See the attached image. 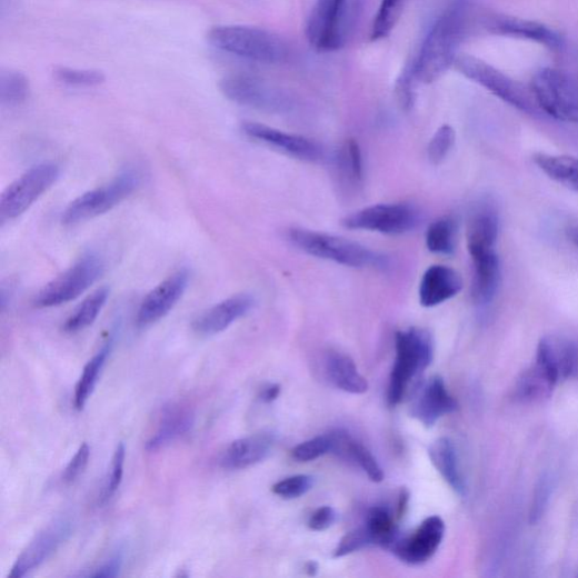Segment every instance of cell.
Wrapping results in <instances>:
<instances>
[{
    "mask_svg": "<svg viewBox=\"0 0 578 578\" xmlns=\"http://www.w3.org/2000/svg\"><path fill=\"white\" fill-rule=\"evenodd\" d=\"M470 24V3L468 0H456L431 26L417 54L406 66L401 76L416 87L429 86L440 80L448 69L455 66Z\"/></svg>",
    "mask_w": 578,
    "mask_h": 578,
    "instance_id": "cell-1",
    "label": "cell"
},
{
    "mask_svg": "<svg viewBox=\"0 0 578 578\" xmlns=\"http://www.w3.org/2000/svg\"><path fill=\"white\" fill-rule=\"evenodd\" d=\"M209 42L232 56L263 64L286 61L289 50L276 33L248 26H220L208 33Z\"/></svg>",
    "mask_w": 578,
    "mask_h": 578,
    "instance_id": "cell-2",
    "label": "cell"
},
{
    "mask_svg": "<svg viewBox=\"0 0 578 578\" xmlns=\"http://www.w3.org/2000/svg\"><path fill=\"white\" fill-rule=\"evenodd\" d=\"M288 241L301 251L319 259L350 268H385L387 257L357 242L305 229L287 232Z\"/></svg>",
    "mask_w": 578,
    "mask_h": 578,
    "instance_id": "cell-3",
    "label": "cell"
},
{
    "mask_svg": "<svg viewBox=\"0 0 578 578\" xmlns=\"http://www.w3.org/2000/svg\"><path fill=\"white\" fill-rule=\"evenodd\" d=\"M432 358L434 340L427 330L409 328L397 333L396 360L388 391L390 406L402 400L410 382L430 366Z\"/></svg>",
    "mask_w": 578,
    "mask_h": 578,
    "instance_id": "cell-4",
    "label": "cell"
},
{
    "mask_svg": "<svg viewBox=\"0 0 578 578\" xmlns=\"http://www.w3.org/2000/svg\"><path fill=\"white\" fill-rule=\"evenodd\" d=\"M141 177L138 169L128 168L109 183L72 200L62 212V225L77 226L110 211L138 189Z\"/></svg>",
    "mask_w": 578,
    "mask_h": 578,
    "instance_id": "cell-5",
    "label": "cell"
},
{
    "mask_svg": "<svg viewBox=\"0 0 578 578\" xmlns=\"http://www.w3.org/2000/svg\"><path fill=\"white\" fill-rule=\"evenodd\" d=\"M455 67L461 76L518 110L530 114L541 111L530 88L502 74L486 61L469 54H459Z\"/></svg>",
    "mask_w": 578,
    "mask_h": 578,
    "instance_id": "cell-6",
    "label": "cell"
},
{
    "mask_svg": "<svg viewBox=\"0 0 578 578\" xmlns=\"http://www.w3.org/2000/svg\"><path fill=\"white\" fill-rule=\"evenodd\" d=\"M530 89L546 114L578 122V78L558 69L542 68L536 72Z\"/></svg>",
    "mask_w": 578,
    "mask_h": 578,
    "instance_id": "cell-7",
    "label": "cell"
},
{
    "mask_svg": "<svg viewBox=\"0 0 578 578\" xmlns=\"http://www.w3.org/2000/svg\"><path fill=\"white\" fill-rule=\"evenodd\" d=\"M103 272V259L97 253H87L48 282L37 295L34 306L39 309H48L74 301L84 295Z\"/></svg>",
    "mask_w": 578,
    "mask_h": 578,
    "instance_id": "cell-8",
    "label": "cell"
},
{
    "mask_svg": "<svg viewBox=\"0 0 578 578\" xmlns=\"http://www.w3.org/2000/svg\"><path fill=\"white\" fill-rule=\"evenodd\" d=\"M220 89L230 101L267 113H285L293 108V98L283 89L257 77L231 76Z\"/></svg>",
    "mask_w": 578,
    "mask_h": 578,
    "instance_id": "cell-9",
    "label": "cell"
},
{
    "mask_svg": "<svg viewBox=\"0 0 578 578\" xmlns=\"http://www.w3.org/2000/svg\"><path fill=\"white\" fill-rule=\"evenodd\" d=\"M60 168L52 162L38 165L11 183L0 196V222L18 219L59 179Z\"/></svg>",
    "mask_w": 578,
    "mask_h": 578,
    "instance_id": "cell-10",
    "label": "cell"
},
{
    "mask_svg": "<svg viewBox=\"0 0 578 578\" xmlns=\"http://www.w3.org/2000/svg\"><path fill=\"white\" fill-rule=\"evenodd\" d=\"M420 222L419 210L409 203H379L352 212L342 220L349 230L401 236L415 230Z\"/></svg>",
    "mask_w": 578,
    "mask_h": 578,
    "instance_id": "cell-11",
    "label": "cell"
},
{
    "mask_svg": "<svg viewBox=\"0 0 578 578\" xmlns=\"http://www.w3.org/2000/svg\"><path fill=\"white\" fill-rule=\"evenodd\" d=\"M347 7L348 0H317L306 28L311 47L327 52L343 44Z\"/></svg>",
    "mask_w": 578,
    "mask_h": 578,
    "instance_id": "cell-12",
    "label": "cell"
},
{
    "mask_svg": "<svg viewBox=\"0 0 578 578\" xmlns=\"http://www.w3.org/2000/svg\"><path fill=\"white\" fill-rule=\"evenodd\" d=\"M242 130L251 139L260 141L267 144V147L297 160L318 163L326 157L320 143L303 136L287 133L251 121L245 122Z\"/></svg>",
    "mask_w": 578,
    "mask_h": 578,
    "instance_id": "cell-13",
    "label": "cell"
},
{
    "mask_svg": "<svg viewBox=\"0 0 578 578\" xmlns=\"http://www.w3.org/2000/svg\"><path fill=\"white\" fill-rule=\"evenodd\" d=\"M188 283L189 271L181 269L152 289L138 310V327H149L169 315L183 297Z\"/></svg>",
    "mask_w": 578,
    "mask_h": 578,
    "instance_id": "cell-14",
    "label": "cell"
},
{
    "mask_svg": "<svg viewBox=\"0 0 578 578\" xmlns=\"http://www.w3.org/2000/svg\"><path fill=\"white\" fill-rule=\"evenodd\" d=\"M71 524L60 519L40 531L17 559L10 578H22L48 560L70 537Z\"/></svg>",
    "mask_w": 578,
    "mask_h": 578,
    "instance_id": "cell-15",
    "label": "cell"
},
{
    "mask_svg": "<svg viewBox=\"0 0 578 578\" xmlns=\"http://www.w3.org/2000/svg\"><path fill=\"white\" fill-rule=\"evenodd\" d=\"M445 534V521L437 516L430 517L411 536L399 537L390 551L401 561L419 565L429 560L438 551Z\"/></svg>",
    "mask_w": 578,
    "mask_h": 578,
    "instance_id": "cell-16",
    "label": "cell"
},
{
    "mask_svg": "<svg viewBox=\"0 0 578 578\" xmlns=\"http://www.w3.org/2000/svg\"><path fill=\"white\" fill-rule=\"evenodd\" d=\"M482 27L492 34L529 40L551 50H560L565 40L549 27L524 19L490 16L482 19Z\"/></svg>",
    "mask_w": 578,
    "mask_h": 578,
    "instance_id": "cell-17",
    "label": "cell"
},
{
    "mask_svg": "<svg viewBox=\"0 0 578 578\" xmlns=\"http://www.w3.org/2000/svg\"><path fill=\"white\" fill-rule=\"evenodd\" d=\"M457 409L458 402L450 395L445 380L434 377L420 388L411 406V415L426 427H431Z\"/></svg>",
    "mask_w": 578,
    "mask_h": 578,
    "instance_id": "cell-18",
    "label": "cell"
},
{
    "mask_svg": "<svg viewBox=\"0 0 578 578\" xmlns=\"http://www.w3.org/2000/svg\"><path fill=\"white\" fill-rule=\"evenodd\" d=\"M255 305V298L249 295L233 296L205 311L195 320L192 328L200 336L219 335L246 317Z\"/></svg>",
    "mask_w": 578,
    "mask_h": 578,
    "instance_id": "cell-19",
    "label": "cell"
},
{
    "mask_svg": "<svg viewBox=\"0 0 578 578\" xmlns=\"http://www.w3.org/2000/svg\"><path fill=\"white\" fill-rule=\"evenodd\" d=\"M464 287L460 273L451 267H429L419 285V302L423 308H436L456 298Z\"/></svg>",
    "mask_w": 578,
    "mask_h": 578,
    "instance_id": "cell-20",
    "label": "cell"
},
{
    "mask_svg": "<svg viewBox=\"0 0 578 578\" xmlns=\"http://www.w3.org/2000/svg\"><path fill=\"white\" fill-rule=\"evenodd\" d=\"M498 233V211L491 202H480L470 213L467 228V245L470 256L496 251Z\"/></svg>",
    "mask_w": 578,
    "mask_h": 578,
    "instance_id": "cell-21",
    "label": "cell"
},
{
    "mask_svg": "<svg viewBox=\"0 0 578 578\" xmlns=\"http://www.w3.org/2000/svg\"><path fill=\"white\" fill-rule=\"evenodd\" d=\"M195 423V412L182 402H171L162 410L158 427L147 444L149 451H158L187 436Z\"/></svg>",
    "mask_w": 578,
    "mask_h": 578,
    "instance_id": "cell-22",
    "label": "cell"
},
{
    "mask_svg": "<svg viewBox=\"0 0 578 578\" xmlns=\"http://www.w3.org/2000/svg\"><path fill=\"white\" fill-rule=\"evenodd\" d=\"M273 442L270 434H256L237 440L223 454L221 465L229 470L250 468L268 458Z\"/></svg>",
    "mask_w": 578,
    "mask_h": 578,
    "instance_id": "cell-23",
    "label": "cell"
},
{
    "mask_svg": "<svg viewBox=\"0 0 578 578\" xmlns=\"http://www.w3.org/2000/svg\"><path fill=\"white\" fill-rule=\"evenodd\" d=\"M474 275L471 299L476 306L489 305L496 297L500 283V262L496 251L471 257Z\"/></svg>",
    "mask_w": 578,
    "mask_h": 578,
    "instance_id": "cell-24",
    "label": "cell"
},
{
    "mask_svg": "<svg viewBox=\"0 0 578 578\" xmlns=\"http://www.w3.org/2000/svg\"><path fill=\"white\" fill-rule=\"evenodd\" d=\"M326 372L333 386L345 392L363 395L369 390L367 379L358 372L355 361L347 355L330 352L326 358Z\"/></svg>",
    "mask_w": 578,
    "mask_h": 578,
    "instance_id": "cell-25",
    "label": "cell"
},
{
    "mask_svg": "<svg viewBox=\"0 0 578 578\" xmlns=\"http://www.w3.org/2000/svg\"><path fill=\"white\" fill-rule=\"evenodd\" d=\"M428 455L432 466L437 468L451 488L464 496L466 484L454 442L450 439L441 438L430 446Z\"/></svg>",
    "mask_w": 578,
    "mask_h": 578,
    "instance_id": "cell-26",
    "label": "cell"
},
{
    "mask_svg": "<svg viewBox=\"0 0 578 578\" xmlns=\"http://www.w3.org/2000/svg\"><path fill=\"white\" fill-rule=\"evenodd\" d=\"M335 167L340 181L349 188H358L365 179L363 155L356 140H347L338 150Z\"/></svg>",
    "mask_w": 578,
    "mask_h": 578,
    "instance_id": "cell-27",
    "label": "cell"
},
{
    "mask_svg": "<svg viewBox=\"0 0 578 578\" xmlns=\"http://www.w3.org/2000/svg\"><path fill=\"white\" fill-rule=\"evenodd\" d=\"M538 168L555 182L578 192V159L568 156H535Z\"/></svg>",
    "mask_w": 578,
    "mask_h": 578,
    "instance_id": "cell-28",
    "label": "cell"
},
{
    "mask_svg": "<svg viewBox=\"0 0 578 578\" xmlns=\"http://www.w3.org/2000/svg\"><path fill=\"white\" fill-rule=\"evenodd\" d=\"M109 296L110 291L108 287L99 288L98 291L88 297L67 319L63 325V331L67 333H77L92 326L103 310Z\"/></svg>",
    "mask_w": 578,
    "mask_h": 578,
    "instance_id": "cell-29",
    "label": "cell"
},
{
    "mask_svg": "<svg viewBox=\"0 0 578 578\" xmlns=\"http://www.w3.org/2000/svg\"><path fill=\"white\" fill-rule=\"evenodd\" d=\"M457 220L452 216H445L428 227L426 246L431 253L451 256L457 248Z\"/></svg>",
    "mask_w": 578,
    "mask_h": 578,
    "instance_id": "cell-30",
    "label": "cell"
},
{
    "mask_svg": "<svg viewBox=\"0 0 578 578\" xmlns=\"http://www.w3.org/2000/svg\"><path fill=\"white\" fill-rule=\"evenodd\" d=\"M112 340L107 345L89 361L86 366L83 375L77 386L76 390V408L83 410L89 399L91 398L100 375L104 368L106 361L111 352Z\"/></svg>",
    "mask_w": 578,
    "mask_h": 578,
    "instance_id": "cell-31",
    "label": "cell"
},
{
    "mask_svg": "<svg viewBox=\"0 0 578 578\" xmlns=\"http://www.w3.org/2000/svg\"><path fill=\"white\" fill-rule=\"evenodd\" d=\"M366 527L372 537L373 544L388 550H391L400 537L393 516L386 506H376L369 512Z\"/></svg>",
    "mask_w": 578,
    "mask_h": 578,
    "instance_id": "cell-32",
    "label": "cell"
},
{
    "mask_svg": "<svg viewBox=\"0 0 578 578\" xmlns=\"http://www.w3.org/2000/svg\"><path fill=\"white\" fill-rule=\"evenodd\" d=\"M556 386L544 371L535 367L525 371L516 385V396L527 402H534L548 398Z\"/></svg>",
    "mask_w": 578,
    "mask_h": 578,
    "instance_id": "cell-33",
    "label": "cell"
},
{
    "mask_svg": "<svg viewBox=\"0 0 578 578\" xmlns=\"http://www.w3.org/2000/svg\"><path fill=\"white\" fill-rule=\"evenodd\" d=\"M30 92V82L23 72L12 69L0 72V102L3 106H21L29 99Z\"/></svg>",
    "mask_w": 578,
    "mask_h": 578,
    "instance_id": "cell-34",
    "label": "cell"
},
{
    "mask_svg": "<svg viewBox=\"0 0 578 578\" xmlns=\"http://www.w3.org/2000/svg\"><path fill=\"white\" fill-rule=\"evenodd\" d=\"M408 0H381L371 29V40L379 41L391 34L397 27Z\"/></svg>",
    "mask_w": 578,
    "mask_h": 578,
    "instance_id": "cell-35",
    "label": "cell"
},
{
    "mask_svg": "<svg viewBox=\"0 0 578 578\" xmlns=\"http://www.w3.org/2000/svg\"><path fill=\"white\" fill-rule=\"evenodd\" d=\"M53 76L60 83L76 88H94L106 81V76L98 69L57 67Z\"/></svg>",
    "mask_w": 578,
    "mask_h": 578,
    "instance_id": "cell-36",
    "label": "cell"
},
{
    "mask_svg": "<svg viewBox=\"0 0 578 578\" xmlns=\"http://www.w3.org/2000/svg\"><path fill=\"white\" fill-rule=\"evenodd\" d=\"M343 459L356 462L373 482H381L385 479V472L371 451L363 445L349 441Z\"/></svg>",
    "mask_w": 578,
    "mask_h": 578,
    "instance_id": "cell-37",
    "label": "cell"
},
{
    "mask_svg": "<svg viewBox=\"0 0 578 578\" xmlns=\"http://www.w3.org/2000/svg\"><path fill=\"white\" fill-rule=\"evenodd\" d=\"M456 142V131L449 124L440 127L428 143V159L434 166L441 165L450 155Z\"/></svg>",
    "mask_w": 578,
    "mask_h": 578,
    "instance_id": "cell-38",
    "label": "cell"
},
{
    "mask_svg": "<svg viewBox=\"0 0 578 578\" xmlns=\"http://www.w3.org/2000/svg\"><path fill=\"white\" fill-rule=\"evenodd\" d=\"M126 459V448L123 444H120L112 457L110 470L108 477L106 479L102 492L100 495V502H108L116 491L119 489L122 477H123V466Z\"/></svg>",
    "mask_w": 578,
    "mask_h": 578,
    "instance_id": "cell-39",
    "label": "cell"
},
{
    "mask_svg": "<svg viewBox=\"0 0 578 578\" xmlns=\"http://www.w3.org/2000/svg\"><path fill=\"white\" fill-rule=\"evenodd\" d=\"M315 478L308 475L288 477L272 486V492L285 499H296L312 489Z\"/></svg>",
    "mask_w": 578,
    "mask_h": 578,
    "instance_id": "cell-40",
    "label": "cell"
},
{
    "mask_svg": "<svg viewBox=\"0 0 578 578\" xmlns=\"http://www.w3.org/2000/svg\"><path fill=\"white\" fill-rule=\"evenodd\" d=\"M331 449L332 441L329 434V436L318 437L299 445L293 449L292 456L300 462H310L331 452Z\"/></svg>",
    "mask_w": 578,
    "mask_h": 578,
    "instance_id": "cell-41",
    "label": "cell"
},
{
    "mask_svg": "<svg viewBox=\"0 0 578 578\" xmlns=\"http://www.w3.org/2000/svg\"><path fill=\"white\" fill-rule=\"evenodd\" d=\"M372 537L367 527L355 529L347 534L335 550L333 557L340 558L372 546Z\"/></svg>",
    "mask_w": 578,
    "mask_h": 578,
    "instance_id": "cell-42",
    "label": "cell"
},
{
    "mask_svg": "<svg viewBox=\"0 0 578 578\" xmlns=\"http://www.w3.org/2000/svg\"><path fill=\"white\" fill-rule=\"evenodd\" d=\"M90 457L91 449L88 444H83L66 467L62 474V481L66 485H70L79 480L89 466Z\"/></svg>",
    "mask_w": 578,
    "mask_h": 578,
    "instance_id": "cell-43",
    "label": "cell"
},
{
    "mask_svg": "<svg viewBox=\"0 0 578 578\" xmlns=\"http://www.w3.org/2000/svg\"><path fill=\"white\" fill-rule=\"evenodd\" d=\"M551 495V484L547 476H544L536 488L531 506L530 522L536 525L544 517Z\"/></svg>",
    "mask_w": 578,
    "mask_h": 578,
    "instance_id": "cell-44",
    "label": "cell"
},
{
    "mask_svg": "<svg viewBox=\"0 0 578 578\" xmlns=\"http://www.w3.org/2000/svg\"><path fill=\"white\" fill-rule=\"evenodd\" d=\"M336 520V511L330 506H323L311 516L308 525L313 531H325L332 527Z\"/></svg>",
    "mask_w": 578,
    "mask_h": 578,
    "instance_id": "cell-45",
    "label": "cell"
},
{
    "mask_svg": "<svg viewBox=\"0 0 578 578\" xmlns=\"http://www.w3.org/2000/svg\"><path fill=\"white\" fill-rule=\"evenodd\" d=\"M122 565V557L114 556L110 558L106 564H103L100 568L96 569V571L91 575L92 577H114L119 574V570Z\"/></svg>",
    "mask_w": 578,
    "mask_h": 578,
    "instance_id": "cell-46",
    "label": "cell"
},
{
    "mask_svg": "<svg viewBox=\"0 0 578 578\" xmlns=\"http://www.w3.org/2000/svg\"><path fill=\"white\" fill-rule=\"evenodd\" d=\"M279 393H280V386L278 385H271L269 387H267L262 392H261V400L263 402H272L275 401L278 397H279Z\"/></svg>",
    "mask_w": 578,
    "mask_h": 578,
    "instance_id": "cell-47",
    "label": "cell"
},
{
    "mask_svg": "<svg viewBox=\"0 0 578 578\" xmlns=\"http://www.w3.org/2000/svg\"><path fill=\"white\" fill-rule=\"evenodd\" d=\"M567 236H568V239L570 240V242L576 247V249L578 250V227H575V228H570L568 231H567Z\"/></svg>",
    "mask_w": 578,
    "mask_h": 578,
    "instance_id": "cell-48",
    "label": "cell"
},
{
    "mask_svg": "<svg viewBox=\"0 0 578 578\" xmlns=\"http://www.w3.org/2000/svg\"><path fill=\"white\" fill-rule=\"evenodd\" d=\"M307 570L309 572V575H315L316 571L318 570V566L316 562L313 561H310L308 565H307Z\"/></svg>",
    "mask_w": 578,
    "mask_h": 578,
    "instance_id": "cell-49",
    "label": "cell"
}]
</instances>
